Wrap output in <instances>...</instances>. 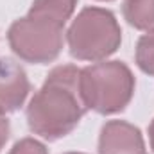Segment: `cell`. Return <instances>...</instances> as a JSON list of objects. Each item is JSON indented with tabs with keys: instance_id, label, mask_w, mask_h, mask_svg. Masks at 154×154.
I'll use <instances>...</instances> for the list:
<instances>
[{
	"instance_id": "obj_13",
	"label": "cell",
	"mask_w": 154,
	"mask_h": 154,
	"mask_svg": "<svg viewBox=\"0 0 154 154\" xmlns=\"http://www.w3.org/2000/svg\"><path fill=\"white\" fill-rule=\"evenodd\" d=\"M65 154H84V152H65Z\"/></svg>"
},
{
	"instance_id": "obj_6",
	"label": "cell",
	"mask_w": 154,
	"mask_h": 154,
	"mask_svg": "<svg viewBox=\"0 0 154 154\" xmlns=\"http://www.w3.org/2000/svg\"><path fill=\"white\" fill-rule=\"evenodd\" d=\"M31 91L25 70L9 57H0V115L18 111Z\"/></svg>"
},
{
	"instance_id": "obj_8",
	"label": "cell",
	"mask_w": 154,
	"mask_h": 154,
	"mask_svg": "<svg viewBox=\"0 0 154 154\" xmlns=\"http://www.w3.org/2000/svg\"><path fill=\"white\" fill-rule=\"evenodd\" d=\"M122 14L138 31H154V0H124Z\"/></svg>"
},
{
	"instance_id": "obj_11",
	"label": "cell",
	"mask_w": 154,
	"mask_h": 154,
	"mask_svg": "<svg viewBox=\"0 0 154 154\" xmlns=\"http://www.w3.org/2000/svg\"><path fill=\"white\" fill-rule=\"evenodd\" d=\"M9 133H11V125L5 115H0V149L7 143L9 140Z\"/></svg>"
},
{
	"instance_id": "obj_3",
	"label": "cell",
	"mask_w": 154,
	"mask_h": 154,
	"mask_svg": "<svg viewBox=\"0 0 154 154\" xmlns=\"http://www.w3.org/2000/svg\"><path fill=\"white\" fill-rule=\"evenodd\" d=\"M72 57L79 61H104L122 43V29L115 14L102 7H84L66 31Z\"/></svg>"
},
{
	"instance_id": "obj_7",
	"label": "cell",
	"mask_w": 154,
	"mask_h": 154,
	"mask_svg": "<svg viewBox=\"0 0 154 154\" xmlns=\"http://www.w3.org/2000/svg\"><path fill=\"white\" fill-rule=\"evenodd\" d=\"M75 5L77 0H34L27 14L45 18L65 27V23L72 18Z\"/></svg>"
},
{
	"instance_id": "obj_2",
	"label": "cell",
	"mask_w": 154,
	"mask_h": 154,
	"mask_svg": "<svg viewBox=\"0 0 154 154\" xmlns=\"http://www.w3.org/2000/svg\"><path fill=\"white\" fill-rule=\"evenodd\" d=\"M134 75L122 61H99L81 68L79 86L88 109L99 115L124 111L134 95Z\"/></svg>"
},
{
	"instance_id": "obj_14",
	"label": "cell",
	"mask_w": 154,
	"mask_h": 154,
	"mask_svg": "<svg viewBox=\"0 0 154 154\" xmlns=\"http://www.w3.org/2000/svg\"><path fill=\"white\" fill-rule=\"evenodd\" d=\"M100 2H111V0H100Z\"/></svg>"
},
{
	"instance_id": "obj_5",
	"label": "cell",
	"mask_w": 154,
	"mask_h": 154,
	"mask_svg": "<svg viewBox=\"0 0 154 154\" xmlns=\"http://www.w3.org/2000/svg\"><path fill=\"white\" fill-rule=\"evenodd\" d=\"M99 154H147L142 131L125 120L106 122L99 136Z\"/></svg>"
},
{
	"instance_id": "obj_1",
	"label": "cell",
	"mask_w": 154,
	"mask_h": 154,
	"mask_svg": "<svg viewBox=\"0 0 154 154\" xmlns=\"http://www.w3.org/2000/svg\"><path fill=\"white\" fill-rule=\"evenodd\" d=\"M81 68L61 65L50 70L27 106L29 129L43 140L56 142L70 134L88 111L79 86Z\"/></svg>"
},
{
	"instance_id": "obj_9",
	"label": "cell",
	"mask_w": 154,
	"mask_h": 154,
	"mask_svg": "<svg viewBox=\"0 0 154 154\" xmlns=\"http://www.w3.org/2000/svg\"><path fill=\"white\" fill-rule=\"evenodd\" d=\"M134 59H136L138 68L143 74L154 77V31H149L147 34H143L138 39Z\"/></svg>"
},
{
	"instance_id": "obj_10",
	"label": "cell",
	"mask_w": 154,
	"mask_h": 154,
	"mask_svg": "<svg viewBox=\"0 0 154 154\" xmlns=\"http://www.w3.org/2000/svg\"><path fill=\"white\" fill-rule=\"evenodd\" d=\"M9 154H48V151L36 138H22L13 145Z\"/></svg>"
},
{
	"instance_id": "obj_4",
	"label": "cell",
	"mask_w": 154,
	"mask_h": 154,
	"mask_svg": "<svg viewBox=\"0 0 154 154\" xmlns=\"http://www.w3.org/2000/svg\"><path fill=\"white\" fill-rule=\"evenodd\" d=\"M61 25L38 16H23L7 31V41L11 50L27 63L45 65L57 59L63 48Z\"/></svg>"
},
{
	"instance_id": "obj_12",
	"label": "cell",
	"mask_w": 154,
	"mask_h": 154,
	"mask_svg": "<svg viewBox=\"0 0 154 154\" xmlns=\"http://www.w3.org/2000/svg\"><path fill=\"white\" fill-rule=\"evenodd\" d=\"M149 140H151V149L154 151V120L149 125Z\"/></svg>"
}]
</instances>
